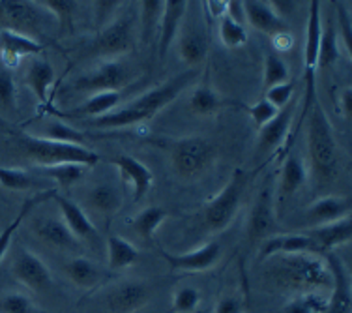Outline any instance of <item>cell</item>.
Masks as SVG:
<instances>
[{
  "label": "cell",
  "instance_id": "6da1fadb",
  "mask_svg": "<svg viewBox=\"0 0 352 313\" xmlns=\"http://www.w3.org/2000/svg\"><path fill=\"white\" fill-rule=\"evenodd\" d=\"M266 278L276 289L285 293H320L332 289V272L324 255L318 253H292L266 259Z\"/></svg>",
  "mask_w": 352,
  "mask_h": 313
},
{
  "label": "cell",
  "instance_id": "7a4b0ae2",
  "mask_svg": "<svg viewBox=\"0 0 352 313\" xmlns=\"http://www.w3.org/2000/svg\"><path fill=\"white\" fill-rule=\"evenodd\" d=\"M307 79V105L305 111L309 113L307 120V152H309V165L315 184H330L339 169V149L333 133L332 122L318 102L315 92V77L305 75Z\"/></svg>",
  "mask_w": 352,
  "mask_h": 313
},
{
  "label": "cell",
  "instance_id": "3957f363",
  "mask_svg": "<svg viewBox=\"0 0 352 313\" xmlns=\"http://www.w3.org/2000/svg\"><path fill=\"white\" fill-rule=\"evenodd\" d=\"M195 75V69L182 72V74L167 79V81L160 85V87H156V89L141 94L133 102L120 105L118 109L105 116L87 120V124L90 128L96 129H124L137 126V124L148 122L150 118L156 116L163 107H167L170 102H175L176 98L180 96V92L190 85V81Z\"/></svg>",
  "mask_w": 352,
  "mask_h": 313
},
{
  "label": "cell",
  "instance_id": "277c9868",
  "mask_svg": "<svg viewBox=\"0 0 352 313\" xmlns=\"http://www.w3.org/2000/svg\"><path fill=\"white\" fill-rule=\"evenodd\" d=\"M19 150L36 164V167H47V165L60 164H77L85 167H94L100 162V154L94 150L87 149L85 144L58 143L45 137L30 136V133H19L17 136Z\"/></svg>",
  "mask_w": 352,
  "mask_h": 313
},
{
  "label": "cell",
  "instance_id": "5b68a950",
  "mask_svg": "<svg viewBox=\"0 0 352 313\" xmlns=\"http://www.w3.org/2000/svg\"><path fill=\"white\" fill-rule=\"evenodd\" d=\"M216 160L214 144L203 136H188L170 147V165L184 180H197L210 169Z\"/></svg>",
  "mask_w": 352,
  "mask_h": 313
},
{
  "label": "cell",
  "instance_id": "8992f818",
  "mask_svg": "<svg viewBox=\"0 0 352 313\" xmlns=\"http://www.w3.org/2000/svg\"><path fill=\"white\" fill-rule=\"evenodd\" d=\"M248 182H250V175L242 167H238L232 171L223 190L204 206V225L212 233L225 231L230 222L236 218Z\"/></svg>",
  "mask_w": 352,
  "mask_h": 313
},
{
  "label": "cell",
  "instance_id": "52a82bcc",
  "mask_svg": "<svg viewBox=\"0 0 352 313\" xmlns=\"http://www.w3.org/2000/svg\"><path fill=\"white\" fill-rule=\"evenodd\" d=\"M133 81V72L120 58H109L90 72H85L74 81V90L82 94L120 92Z\"/></svg>",
  "mask_w": 352,
  "mask_h": 313
},
{
  "label": "cell",
  "instance_id": "ba28073f",
  "mask_svg": "<svg viewBox=\"0 0 352 313\" xmlns=\"http://www.w3.org/2000/svg\"><path fill=\"white\" fill-rule=\"evenodd\" d=\"M133 15L124 14L113 17L107 25L98 32L90 43V55L118 58L133 49Z\"/></svg>",
  "mask_w": 352,
  "mask_h": 313
},
{
  "label": "cell",
  "instance_id": "9c48e42d",
  "mask_svg": "<svg viewBox=\"0 0 352 313\" xmlns=\"http://www.w3.org/2000/svg\"><path fill=\"white\" fill-rule=\"evenodd\" d=\"M40 10L36 2L0 0V30H14L34 38L41 30Z\"/></svg>",
  "mask_w": 352,
  "mask_h": 313
},
{
  "label": "cell",
  "instance_id": "30bf717a",
  "mask_svg": "<svg viewBox=\"0 0 352 313\" xmlns=\"http://www.w3.org/2000/svg\"><path fill=\"white\" fill-rule=\"evenodd\" d=\"M12 274L21 285H25L34 293H45L53 285V276L47 265L34 252L25 248H21L19 253L15 255Z\"/></svg>",
  "mask_w": 352,
  "mask_h": 313
},
{
  "label": "cell",
  "instance_id": "8fae6325",
  "mask_svg": "<svg viewBox=\"0 0 352 313\" xmlns=\"http://www.w3.org/2000/svg\"><path fill=\"white\" fill-rule=\"evenodd\" d=\"M152 289L141 279H124L116 283L105 296L111 313H137L148 306Z\"/></svg>",
  "mask_w": 352,
  "mask_h": 313
},
{
  "label": "cell",
  "instance_id": "7c38bea8",
  "mask_svg": "<svg viewBox=\"0 0 352 313\" xmlns=\"http://www.w3.org/2000/svg\"><path fill=\"white\" fill-rule=\"evenodd\" d=\"M160 255L167 261V265L176 272H204V270H210L212 266L219 261L221 246L216 240H212V242H206V244L197 248L193 252L175 255V253L160 250Z\"/></svg>",
  "mask_w": 352,
  "mask_h": 313
},
{
  "label": "cell",
  "instance_id": "4fadbf2b",
  "mask_svg": "<svg viewBox=\"0 0 352 313\" xmlns=\"http://www.w3.org/2000/svg\"><path fill=\"white\" fill-rule=\"evenodd\" d=\"M276 212H274V193L272 186L266 184L258 191L255 203L251 206L250 218H248V239L266 240L276 231Z\"/></svg>",
  "mask_w": 352,
  "mask_h": 313
},
{
  "label": "cell",
  "instance_id": "5bb4252c",
  "mask_svg": "<svg viewBox=\"0 0 352 313\" xmlns=\"http://www.w3.org/2000/svg\"><path fill=\"white\" fill-rule=\"evenodd\" d=\"M41 51H43V43H40L36 38L19 34L14 30H0V58L4 68H17L23 58L40 56Z\"/></svg>",
  "mask_w": 352,
  "mask_h": 313
},
{
  "label": "cell",
  "instance_id": "9a60e30c",
  "mask_svg": "<svg viewBox=\"0 0 352 313\" xmlns=\"http://www.w3.org/2000/svg\"><path fill=\"white\" fill-rule=\"evenodd\" d=\"M324 259L330 272H332V289L328 296V306L324 313H351L352 310V294H351V278L346 272L343 261L333 255V253H324Z\"/></svg>",
  "mask_w": 352,
  "mask_h": 313
},
{
  "label": "cell",
  "instance_id": "2e32d148",
  "mask_svg": "<svg viewBox=\"0 0 352 313\" xmlns=\"http://www.w3.org/2000/svg\"><path fill=\"white\" fill-rule=\"evenodd\" d=\"M111 164L118 169L124 182L131 186V190H133V201L139 203L148 193L152 184H154V175L148 169V165H144L137 158L129 156V154H118V156L111 160Z\"/></svg>",
  "mask_w": 352,
  "mask_h": 313
},
{
  "label": "cell",
  "instance_id": "e0dca14e",
  "mask_svg": "<svg viewBox=\"0 0 352 313\" xmlns=\"http://www.w3.org/2000/svg\"><path fill=\"white\" fill-rule=\"evenodd\" d=\"M294 109H296V105H294V102H291L287 107L279 109V113L272 122H268L266 126L258 129L257 152L261 156H266V154H270L276 149L283 147L285 139H287L289 131H291Z\"/></svg>",
  "mask_w": 352,
  "mask_h": 313
},
{
  "label": "cell",
  "instance_id": "ac0fdd59",
  "mask_svg": "<svg viewBox=\"0 0 352 313\" xmlns=\"http://www.w3.org/2000/svg\"><path fill=\"white\" fill-rule=\"evenodd\" d=\"M188 4L186 0H167L163 2V12L162 19H160V56H165L169 53V49L175 45V41L178 40V34L182 30L184 15L188 12Z\"/></svg>",
  "mask_w": 352,
  "mask_h": 313
},
{
  "label": "cell",
  "instance_id": "d6986e66",
  "mask_svg": "<svg viewBox=\"0 0 352 313\" xmlns=\"http://www.w3.org/2000/svg\"><path fill=\"white\" fill-rule=\"evenodd\" d=\"M305 235L313 240V244H315V248H317V252L320 255L333 253L336 248L349 244L352 240L351 216L339 219V222H333V224L311 227V229H307Z\"/></svg>",
  "mask_w": 352,
  "mask_h": 313
},
{
  "label": "cell",
  "instance_id": "ffe728a7",
  "mask_svg": "<svg viewBox=\"0 0 352 313\" xmlns=\"http://www.w3.org/2000/svg\"><path fill=\"white\" fill-rule=\"evenodd\" d=\"M245 10V23H250L251 27L263 32L268 38H274L276 34L287 32L289 23L276 14V10L272 8L270 2H258V0H250L244 2Z\"/></svg>",
  "mask_w": 352,
  "mask_h": 313
},
{
  "label": "cell",
  "instance_id": "44dd1931",
  "mask_svg": "<svg viewBox=\"0 0 352 313\" xmlns=\"http://www.w3.org/2000/svg\"><path fill=\"white\" fill-rule=\"evenodd\" d=\"M53 201L58 204V211H60V219L66 224L72 235L75 239L79 240H94L98 237L96 233V227L92 224V219L88 218V214L82 211L79 204L75 203L74 199L64 197L56 191V195L53 197Z\"/></svg>",
  "mask_w": 352,
  "mask_h": 313
},
{
  "label": "cell",
  "instance_id": "7402d4cb",
  "mask_svg": "<svg viewBox=\"0 0 352 313\" xmlns=\"http://www.w3.org/2000/svg\"><path fill=\"white\" fill-rule=\"evenodd\" d=\"M292 253H318L313 240L307 235H272L264 240L258 252V259L274 257V255H292ZM320 255V253H318Z\"/></svg>",
  "mask_w": 352,
  "mask_h": 313
},
{
  "label": "cell",
  "instance_id": "603a6c76",
  "mask_svg": "<svg viewBox=\"0 0 352 313\" xmlns=\"http://www.w3.org/2000/svg\"><path fill=\"white\" fill-rule=\"evenodd\" d=\"M351 216V201L346 197H338V195H324L317 199L315 203L307 208L305 222L311 227L318 225L333 224L339 219Z\"/></svg>",
  "mask_w": 352,
  "mask_h": 313
},
{
  "label": "cell",
  "instance_id": "cb8c5ba5",
  "mask_svg": "<svg viewBox=\"0 0 352 313\" xmlns=\"http://www.w3.org/2000/svg\"><path fill=\"white\" fill-rule=\"evenodd\" d=\"M32 233L49 248L54 250H77V239L69 231L66 224L58 218H38L32 224Z\"/></svg>",
  "mask_w": 352,
  "mask_h": 313
},
{
  "label": "cell",
  "instance_id": "d4e9b609",
  "mask_svg": "<svg viewBox=\"0 0 352 313\" xmlns=\"http://www.w3.org/2000/svg\"><path fill=\"white\" fill-rule=\"evenodd\" d=\"M178 51H180V58H182L188 66L195 68L201 66L206 61L208 55V38L203 28L195 27H182L180 34H178Z\"/></svg>",
  "mask_w": 352,
  "mask_h": 313
},
{
  "label": "cell",
  "instance_id": "484cf974",
  "mask_svg": "<svg viewBox=\"0 0 352 313\" xmlns=\"http://www.w3.org/2000/svg\"><path fill=\"white\" fill-rule=\"evenodd\" d=\"M322 36V19H320V2H309V15L305 25V43H304V64L305 75H315L318 62V45Z\"/></svg>",
  "mask_w": 352,
  "mask_h": 313
},
{
  "label": "cell",
  "instance_id": "4316f807",
  "mask_svg": "<svg viewBox=\"0 0 352 313\" xmlns=\"http://www.w3.org/2000/svg\"><path fill=\"white\" fill-rule=\"evenodd\" d=\"M25 83L41 105H49V89L54 83V69L49 64L47 58L34 56L28 64L27 74H25Z\"/></svg>",
  "mask_w": 352,
  "mask_h": 313
},
{
  "label": "cell",
  "instance_id": "83f0119b",
  "mask_svg": "<svg viewBox=\"0 0 352 313\" xmlns=\"http://www.w3.org/2000/svg\"><path fill=\"white\" fill-rule=\"evenodd\" d=\"M87 204L100 216H115L122 208V193L113 182H98L88 190Z\"/></svg>",
  "mask_w": 352,
  "mask_h": 313
},
{
  "label": "cell",
  "instance_id": "f1b7e54d",
  "mask_svg": "<svg viewBox=\"0 0 352 313\" xmlns=\"http://www.w3.org/2000/svg\"><path fill=\"white\" fill-rule=\"evenodd\" d=\"M122 103V92H98V94L90 96L87 102L75 107V109L64 113V116H72V118H100L109 113H113L120 107Z\"/></svg>",
  "mask_w": 352,
  "mask_h": 313
},
{
  "label": "cell",
  "instance_id": "f546056e",
  "mask_svg": "<svg viewBox=\"0 0 352 313\" xmlns=\"http://www.w3.org/2000/svg\"><path fill=\"white\" fill-rule=\"evenodd\" d=\"M54 195H56V190H43V191H40V193L32 195V197L25 199V203L21 204L19 214L15 216L14 222L8 225V227H4V229H2V233H0V263H2V259L6 257L8 250H10V244H12V240H14L15 231H17V229L21 227L23 219L27 218L28 214L34 211L36 206L47 203V201H51Z\"/></svg>",
  "mask_w": 352,
  "mask_h": 313
},
{
  "label": "cell",
  "instance_id": "4dcf8cb0",
  "mask_svg": "<svg viewBox=\"0 0 352 313\" xmlns=\"http://www.w3.org/2000/svg\"><path fill=\"white\" fill-rule=\"evenodd\" d=\"M305 180H307V169H305L304 160L300 158L298 152H289L285 158L283 167H281V178H279L281 197L294 195L305 184Z\"/></svg>",
  "mask_w": 352,
  "mask_h": 313
},
{
  "label": "cell",
  "instance_id": "1f68e13d",
  "mask_svg": "<svg viewBox=\"0 0 352 313\" xmlns=\"http://www.w3.org/2000/svg\"><path fill=\"white\" fill-rule=\"evenodd\" d=\"M64 270L69 281L79 289H94L103 279L102 268L88 257H74Z\"/></svg>",
  "mask_w": 352,
  "mask_h": 313
},
{
  "label": "cell",
  "instance_id": "d6a6232c",
  "mask_svg": "<svg viewBox=\"0 0 352 313\" xmlns=\"http://www.w3.org/2000/svg\"><path fill=\"white\" fill-rule=\"evenodd\" d=\"M141 252L120 235H111L107 239V261L111 270H124L139 263Z\"/></svg>",
  "mask_w": 352,
  "mask_h": 313
},
{
  "label": "cell",
  "instance_id": "836d02e7",
  "mask_svg": "<svg viewBox=\"0 0 352 313\" xmlns=\"http://www.w3.org/2000/svg\"><path fill=\"white\" fill-rule=\"evenodd\" d=\"M36 173L41 177H47L54 180L56 184L69 190L72 186L77 184L85 175H87L88 167L77 164H60V165H47V167H34Z\"/></svg>",
  "mask_w": 352,
  "mask_h": 313
},
{
  "label": "cell",
  "instance_id": "e575fe53",
  "mask_svg": "<svg viewBox=\"0 0 352 313\" xmlns=\"http://www.w3.org/2000/svg\"><path fill=\"white\" fill-rule=\"evenodd\" d=\"M191 111L199 116H210L223 107V100L208 83H201L190 98Z\"/></svg>",
  "mask_w": 352,
  "mask_h": 313
},
{
  "label": "cell",
  "instance_id": "d590c367",
  "mask_svg": "<svg viewBox=\"0 0 352 313\" xmlns=\"http://www.w3.org/2000/svg\"><path fill=\"white\" fill-rule=\"evenodd\" d=\"M341 58V49L338 41V28L333 19L328 21V25L320 36V45H318V62L317 68H330Z\"/></svg>",
  "mask_w": 352,
  "mask_h": 313
},
{
  "label": "cell",
  "instance_id": "8d00e7d4",
  "mask_svg": "<svg viewBox=\"0 0 352 313\" xmlns=\"http://www.w3.org/2000/svg\"><path fill=\"white\" fill-rule=\"evenodd\" d=\"M167 216L169 214L162 206H148L133 218V229L142 240H152Z\"/></svg>",
  "mask_w": 352,
  "mask_h": 313
},
{
  "label": "cell",
  "instance_id": "74e56055",
  "mask_svg": "<svg viewBox=\"0 0 352 313\" xmlns=\"http://www.w3.org/2000/svg\"><path fill=\"white\" fill-rule=\"evenodd\" d=\"M289 81V66L285 64V61L276 53L270 51L268 55L264 56V72H263V85L264 89L268 90L276 85Z\"/></svg>",
  "mask_w": 352,
  "mask_h": 313
},
{
  "label": "cell",
  "instance_id": "f35d334b",
  "mask_svg": "<svg viewBox=\"0 0 352 313\" xmlns=\"http://www.w3.org/2000/svg\"><path fill=\"white\" fill-rule=\"evenodd\" d=\"M36 4L41 10L51 12L58 19L62 30H69V32L74 30V15L75 10H77V2H72V0H41Z\"/></svg>",
  "mask_w": 352,
  "mask_h": 313
},
{
  "label": "cell",
  "instance_id": "ab89813d",
  "mask_svg": "<svg viewBox=\"0 0 352 313\" xmlns=\"http://www.w3.org/2000/svg\"><path fill=\"white\" fill-rule=\"evenodd\" d=\"M17 111V89L12 69L0 66V113L14 115Z\"/></svg>",
  "mask_w": 352,
  "mask_h": 313
},
{
  "label": "cell",
  "instance_id": "60d3db41",
  "mask_svg": "<svg viewBox=\"0 0 352 313\" xmlns=\"http://www.w3.org/2000/svg\"><path fill=\"white\" fill-rule=\"evenodd\" d=\"M0 186L12 191H27L36 188L38 180L27 171L14 169V167H0Z\"/></svg>",
  "mask_w": 352,
  "mask_h": 313
},
{
  "label": "cell",
  "instance_id": "b9f144b4",
  "mask_svg": "<svg viewBox=\"0 0 352 313\" xmlns=\"http://www.w3.org/2000/svg\"><path fill=\"white\" fill-rule=\"evenodd\" d=\"M141 21H142V40L150 41L152 36L156 34L162 19L163 2L157 0H144L141 2Z\"/></svg>",
  "mask_w": 352,
  "mask_h": 313
},
{
  "label": "cell",
  "instance_id": "7bdbcfd3",
  "mask_svg": "<svg viewBox=\"0 0 352 313\" xmlns=\"http://www.w3.org/2000/svg\"><path fill=\"white\" fill-rule=\"evenodd\" d=\"M219 38L223 41L225 47H242V45L248 43V30L242 25L230 21L229 17H223V19L219 21Z\"/></svg>",
  "mask_w": 352,
  "mask_h": 313
},
{
  "label": "cell",
  "instance_id": "ee69618b",
  "mask_svg": "<svg viewBox=\"0 0 352 313\" xmlns=\"http://www.w3.org/2000/svg\"><path fill=\"white\" fill-rule=\"evenodd\" d=\"M45 139L51 141H58V143H72V144H82L85 141V133L75 129L74 126L62 122V120H53L45 128Z\"/></svg>",
  "mask_w": 352,
  "mask_h": 313
},
{
  "label": "cell",
  "instance_id": "f6af8a7d",
  "mask_svg": "<svg viewBox=\"0 0 352 313\" xmlns=\"http://www.w3.org/2000/svg\"><path fill=\"white\" fill-rule=\"evenodd\" d=\"M201 304V293L195 287H182L173 296V312L175 313H193Z\"/></svg>",
  "mask_w": 352,
  "mask_h": 313
},
{
  "label": "cell",
  "instance_id": "bcb514c9",
  "mask_svg": "<svg viewBox=\"0 0 352 313\" xmlns=\"http://www.w3.org/2000/svg\"><path fill=\"white\" fill-rule=\"evenodd\" d=\"M338 8V34L343 40V47L346 51V56H352V14L351 8L346 6V2L336 4Z\"/></svg>",
  "mask_w": 352,
  "mask_h": 313
},
{
  "label": "cell",
  "instance_id": "7dc6e473",
  "mask_svg": "<svg viewBox=\"0 0 352 313\" xmlns=\"http://www.w3.org/2000/svg\"><path fill=\"white\" fill-rule=\"evenodd\" d=\"M294 89H296V83L289 81L276 85L272 89L266 90V100L276 107V109H283L289 103L292 102V96H294Z\"/></svg>",
  "mask_w": 352,
  "mask_h": 313
},
{
  "label": "cell",
  "instance_id": "c3c4849f",
  "mask_svg": "<svg viewBox=\"0 0 352 313\" xmlns=\"http://www.w3.org/2000/svg\"><path fill=\"white\" fill-rule=\"evenodd\" d=\"M0 313H34V304L23 293H10L0 300Z\"/></svg>",
  "mask_w": 352,
  "mask_h": 313
},
{
  "label": "cell",
  "instance_id": "681fc988",
  "mask_svg": "<svg viewBox=\"0 0 352 313\" xmlns=\"http://www.w3.org/2000/svg\"><path fill=\"white\" fill-rule=\"evenodd\" d=\"M248 113H250L251 120L255 122V126L261 129L263 126H266V124L272 122V120L276 118L279 109H276V107H274L266 98H263V100H258L255 105H251L250 109H248Z\"/></svg>",
  "mask_w": 352,
  "mask_h": 313
},
{
  "label": "cell",
  "instance_id": "f907efd6",
  "mask_svg": "<svg viewBox=\"0 0 352 313\" xmlns=\"http://www.w3.org/2000/svg\"><path fill=\"white\" fill-rule=\"evenodd\" d=\"M216 313H245V300L238 294H227L216 304Z\"/></svg>",
  "mask_w": 352,
  "mask_h": 313
},
{
  "label": "cell",
  "instance_id": "816d5d0a",
  "mask_svg": "<svg viewBox=\"0 0 352 313\" xmlns=\"http://www.w3.org/2000/svg\"><path fill=\"white\" fill-rule=\"evenodd\" d=\"M225 17H229L230 21H234L238 25L245 27L248 23H245L244 2H240V0H229V2H227V15H225Z\"/></svg>",
  "mask_w": 352,
  "mask_h": 313
},
{
  "label": "cell",
  "instance_id": "f5cc1de1",
  "mask_svg": "<svg viewBox=\"0 0 352 313\" xmlns=\"http://www.w3.org/2000/svg\"><path fill=\"white\" fill-rule=\"evenodd\" d=\"M204 12L212 21H221L227 15V0H208L204 2Z\"/></svg>",
  "mask_w": 352,
  "mask_h": 313
},
{
  "label": "cell",
  "instance_id": "db71d44e",
  "mask_svg": "<svg viewBox=\"0 0 352 313\" xmlns=\"http://www.w3.org/2000/svg\"><path fill=\"white\" fill-rule=\"evenodd\" d=\"M272 43H274V49L278 51H291L292 45H294V38L292 34L287 30V32H281V34H276L274 38H270Z\"/></svg>",
  "mask_w": 352,
  "mask_h": 313
},
{
  "label": "cell",
  "instance_id": "11a10c76",
  "mask_svg": "<svg viewBox=\"0 0 352 313\" xmlns=\"http://www.w3.org/2000/svg\"><path fill=\"white\" fill-rule=\"evenodd\" d=\"M283 313H311V310L307 307L304 296L300 294V296H294V299L285 304Z\"/></svg>",
  "mask_w": 352,
  "mask_h": 313
},
{
  "label": "cell",
  "instance_id": "9f6ffc18",
  "mask_svg": "<svg viewBox=\"0 0 352 313\" xmlns=\"http://www.w3.org/2000/svg\"><path fill=\"white\" fill-rule=\"evenodd\" d=\"M339 109L341 113L345 115V118L351 120V113H352V89L346 87L341 94H339Z\"/></svg>",
  "mask_w": 352,
  "mask_h": 313
}]
</instances>
